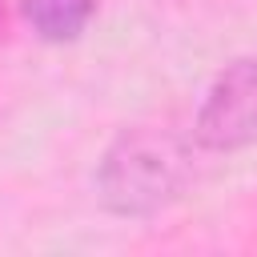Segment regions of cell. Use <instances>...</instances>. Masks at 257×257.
Here are the masks:
<instances>
[{"label":"cell","instance_id":"4","mask_svg":"<svg viewBox=\"0 0 257 257\" xmlns=\"http://www.w3.org/2000/svg\"><path fill=\"white\" fill-rule=\"evenodd\" d=\"M4 32H8V8H4V0H0V40H4Z\"/></svg>","mask_w":257,"mask_h":257},{"label":"cell","instance_id":"3","mask_svg":"<svg viewBox=\"0 0 257 257\" xmlns=\"http://www.w3.org/2000/svg\"><path fill=\"white\" fill-rule=\"evenodd\" d=\"M96 16V0H20V20L44 44H72Z\"/></svg>","mask_w":257,"mask_h":257},{"label":"cell","instance_id":"2","mask_svg":"<svg viewBox=\"0 0 257 257\" xmlns=\"http://www.w3.org/2000/svg\"><path fill=\"white\" fill-rule=\"evenodd\" d=\"M193 145L225 157L257 145V56H237L209 80L193 116Z\"/></svg>","mask_w":257,"mask_h":257},{"label":"cell","instance_id":"1","mask_svg":"<svg viewBox=\"0 0 257 257\" xmlns=\"http://www.w3.org/2000/svg\"><path fill=\"white\" fill-rule=\"evenodd\" d=\"M197 145L193 137H177L173 128L157 124H133L120 128L92 173L96 201L104 213L120 221H153L169 213L197 177Z\"/></svg>","mask_w":257,"mask_h":257}]
</instances>
